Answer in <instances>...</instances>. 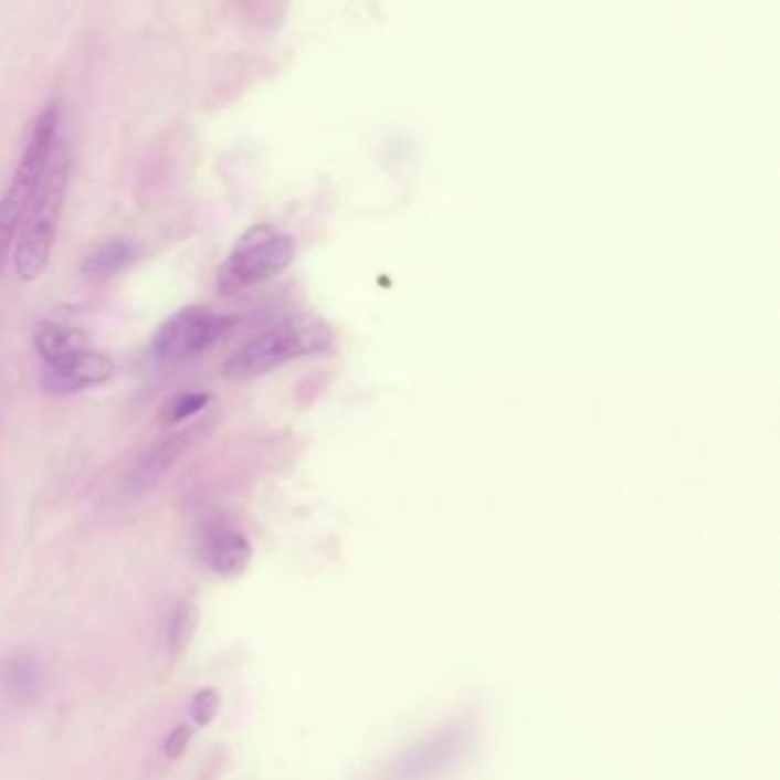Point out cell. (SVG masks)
I'll return each mask as SVG.
<instances>
[{"label":"cell","instance_id":"cell-15","mask_svg":"<svg viewBox=\"0 0 780 780\" xmlns=\"http://www.w3.org/2000/svg\"><path fill=\"white\" fill-rule=\"evenodd\" d=\"M188 739H190V730L186 726L175 728V732L166 741V756L172 758V760L181 758L183 751H186V746H188Z\"/></svg>","mask_w":780,"mask_h":780},{"label":"cell","instance_id":"cell-2","mask_svg":"<svg viewBox=\"0 0 780 780\" xmlns=\"http://www.w3.org/2000/svg\"><path fill=\"white\" fill-rule=\"evenodd\" d=\"M330 344L333 330L325 323L305 316L286 318L236 350L224 362L222 376L226 380H250L298 357L328 350Z\"/></svg>","mask_w":780,"mask_h":780},{"label":"cell","instance_id":"cell-3","mask_svg":"<svg viewBox=\"0 0 780 780\" xmlns=\"http://www.w3.org/2000/svg\"><path fill=\"white\" fill-rule=\"evenodd\" d=\"M57 124H60V106L57 102H53L35 117V124L30 128V136L23 147V156L19 160L17 172L10 181L8 192L3 194V200H0V273H3L8 254L17 241L21 218L32 200V194H35L40 179L55 151Z\"/></svg>","mask_w":780,"mask_h":780},{"label":"cell","instance_id":"cell-6","mask_svg":"<svg viewBox=\"0 0 780 780\" xmlns=\"http://www.w3.org/2000/svg\"><path fill=\"white\" fill-rule=\"evenodd\" d=\"M113 376V360L99 350L83 348L57 362L44 365L42 387L51 394L64 397L81 392L92 384H102Z\"/></svg>","mask_w":780,"mask_h":780},{"label":"cell","instance_id":"cell-13","mask_svg":"<svg viewBox=\"0 0 780 780\" xmlns=\"http://www.w3.org/2000/svg\"><path fill=\"white\" fill-rule=\"evenodd\" d=\"M209 401H211L209 394H198V392L175 397L166 405V424H179V421L194 417L209 405Z\"/></svg>","mask_w":780,"mask_h":780},{"label":"cell","instance_id":"cell-12","mask_svg":"<svg viewBox=\"0 0 780 780\" xmlns=\"http://www.w3.org/2000/svg\"><path fill=\"white\" fill-rule=\"evenodd\" d=\"M194 625H198V611H194V607L188 602H179L177 609L172 611L170 632H168L172 650H181L188 643Z\"/></svg>","mask_w":780,"mask_h":780},{"label":"cell","instance_id":"cell-7","mask_svg":"<svg viewBox=\"0 0 780 780\" xmlns=\"http://www.w3.org/2000/svg\"><path fill=\"white\" fill-rule=\"evenodd\" d=\"M188 442H190V431H181L151 444L136 461L131 472L126 474V481H124L126 495L134 499H143L151 495L162 483V478L168 476V472L175 467V463L181 458Z\"/></svg>","mask_w":780,"mask_h":780},{"label":"cell","instance_id":"cell-1","mask_svg":"<svg viewBox=\"0 0 780 780\" xmlns=\"http://www.w3.org/2000/svg\"><path fill=\"white\" fill-rule=\"evenodd\" d=\"M72 162L64 149L53 151L40 186L19 224L14 266L23 282H35L49 266L60 213L70 188Z\"/></svg>","mask_w":780,"mask_h":780},{"label":"cell","instance_id":"cell-14","mask_svg":"<svg viewBox=\"0 0 780 780\" xmlns=\"http://www.w3.org/2000/svg\"><path fill=\"white\" fill-rule=\"evenodd\" d=\"M218 707H220L218 692L215 689H202L198 696L192 698V705H190L192 721L198 724V726H209L213 721L215 714H218Z\"/></svg>","mask_w":780,"mask_h":780},{"label":"cell","instance_id":"cell-10","mask_svg":"<svg viewBox=\"0 0 780 780\" xmlns=\"http://www.w3.org/2000/svg\"><path fill=\"white\" fill-rule=\"evenodd\" d=\"M35 348L42 355L44 365L57 362L62 357H67L76 350L87 348V337L78 328H70V325H57V323H40L35 330Z\"/></svg>","mask_w":780,"mask_h":780},{"label":"cell","instance_id":"cell-5","mask_svg":"<svg viewBox=\"0 0 780 780\" xmlns=\"http://www.w3.org/2000/svg\"><path fill=\"white\" fill-rule=\"evenodd\" d=\"M234 325V316H222L204 307H186L160 325L151 350L160 362H186L215 346Z\"/></svg>","mask_w":780,"mask_h":780},{"label":"cell","instance_id":"cell-9","mask_svg":"<svg viewBox=\"0 0 780 780\" xmlns=\"http://www.w3.org/2000/svg\"><path fill=\"white\" fill-rule=\"evenodd\" d=\"M42 671L38 660L25 650L0 657V689L17 705H28L40 696Z\"/></svg>","mask_w":780,"mask_h":780},{"label":"cell","instance_id":"cell-11","mask_svg":"<svg viewBox=\"0 0 780 780\" xmlns=\"http://www.w3.org/2000/svg\"><path fill=\"white\" fill-rule=\"evenodd\" d=\"M131 259H134L131 243H128L126 239H110L85 256L81 271L87 277L104 280V277L119 273L126 264H131Z\"/></svg>","mask_w":780,"mask_h":780},{"label":"cell","instance_id":"cell-4","mask_svg":"<svg viewBox=\"0 0 780 780\" xmlns=\"http://www.w3.org/2000/svg\"><path fill=\"white\" fill-rule=\"evenodd\" d=\"M294 254L296 243L288 234L268 224L250 226L220 268V288L224 294H239L243 288L264 284L286 271L294 262Z\"/></svg>","mask_w":780,"mask_h":780},{"label":"cell","instance_id":"cell-8","mask_svg":"<svg viewBox=\"0 0 780 780\" xmlns=\"http://www.w3.org/2000/svg\"><path fill=\"white\" fill-rule=\"evenodd\" d=\"M200 549L207 566L220 577H239L252 559V547L247 538L222 523L204 527Z\"/></svg>","mask_w":780,"mask_h":780}]
</instances>
